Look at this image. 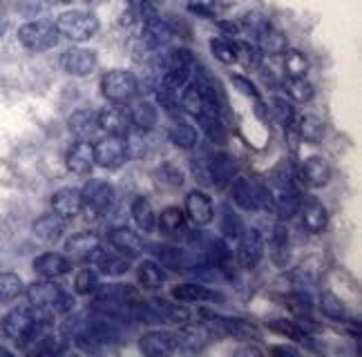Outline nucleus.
Here are the masks:
<instances>
[{"instance_id":"obj_7","label":"nucleus","mask_w":362,"mask_h":357,"mask_svg":"<svg viewBox=\"0 0 362 357\" xmlns=\"http://www.w3.org/2000/svg\"><path fill=\"white\" fill-rule=\"evenodd\" d=\"M192 54L188 49H175L168 59V67H165V74H163V87L165 90H181L186 87V83L190 80L192 74Z\"/></svg>"},{"instance_id":"obj_36","label":"nucleus","mask_w":362,"mask_h":357,"mask_svg":"<svg viewBox=\"0 0 362 357\" xmlns=\"http://www.w3.org/2000/svg\"><path fill=\"white\" fill-rule=\"evenodd\" d=\"M168 139L177 147H181V150H192L194 145H197V130H194L190 123L179 121V123H175V126L170 128Z\"/></svg>"},{"instance_id":"obj_40","label":"nucleus","mask_w":362,"mask_h":357,"mask_svg":"<svg viewBox=\"0 0 362 357\" xmlns=\"http://www.w3.org/2000/svg\"><path fill=\"white\" fill-rule=\"evenodd\" d=\"M139 284L146 286V288H159L165 282V272L159 264L155 262H144L139 266Z\"/></svg>"},{"instance_id":"obj_12","label":"nucleus","mask_w":362,"mask_h":357,"mask_svg":"<svg viewBox=\"0 0 362 357\" xmlns=\"http://www.w3.org/2000/svg\"><path fill=\"white\" fill-rule=\"evenodd\" d=\"M67 128L76 141H94L101 132L99 114L92 112V109H76V112L67 119Z\"/></svg>"},{"instance_id":"obj_43","label":"nucleus","mask_w":362,"mask_h":357,"mask_svg":"<svg viewBox=\"0 0 362 357\" xmlns=\"http://www.w3.org/2000/svg\"><path fill=\"white\" fill-rule=\"evenodd\" d=\"M211 49L215 54V59L224 65L238 63V52H235V43L228 38H213L211 40Z\"/></svg>"},{"instance_id":"obj_38","label":"nucleus","mask_w":362,"mask_h":357,"mask_svg":"<svg viewBox=\"0 0 362 357\" xmlns=\"http://www.w3.org/2000/svg\"><path fill=\"white\" fill-rule=\"evenodd\" d=\"M155 176H157V181L165 188H181L186 181L184 170H181L179 166H175V163H161L155 172Z\"/></svg>"},{"instance_id":"obj_59","label":"nucleus","mask_w":362,"mask_h":357,"mask_svg":"<svg viewBox=\"0 0 362 357\" xmlns=\"http://www.w3.org/2000/svg\"><path fill=\"white\" fill-rule=\"evenodd\" d=\"M291 301V310H296L298 313V317H309V313H311V304H309V299L302 297V295H293L288 299Z\"/></svg>"},{"instance_id":"obj_20","label":"nucleus","mask_w":362,"mask_h":357,"mask_svg":"<svg viewBox=\"0 0 362 357\" xmlns=\"http://www.w3.org/2000/svg\"><path fill=\"white\" fill-rule=\"evenodd\" d=\"M139 346L150 357H165L177 351V335L168 331H150L141 337Z\"/></svg>"},{"instance_id":"obj_53","label":"nucleus","mask_w":362,"mask_h":357,"mask_svg":"<svg viewBox=\"0 0 362 357\" xmlns=\"http://www.w3.org/2000/svg\"><path fill=\"white\" fill-rule=\"evenodd\" d=\"M273 109H275V114L277 119H280L284 126L286 123H293L296 121V109L293 105H291L286 99H280V96H273Z\"/></svg>"},{"instance_id":"obj_37","label":"nucleus","mask_w":362,"mask_h":357,"mask_svg":"<svg viewBox=\"0 0 362 357\" xmlns=\"http://www.w3.org/2000/svg\"><path fill=\"white\" fill-rule=\"evenodd\" d=\"M284 90L291 96V101H296V103H309L315 94L313 85L304 76H291L284 83Z\"/></svg>"},{"instance_id":"obj_48","label":"nucleus","mask_w":362,"mask_h":357,"mask_svg":"<svg viewBox=\"0 0 362 357\" xmlns=\"http://www.w3.org/2000/svg\"><path fill=\"white\" fill-rule=\"evenodd\" d=\"M235 52H238V61L244 67H250V70H253V67H259L262 56H264V54L250 43H235Z\"/></svg>"},{"instance_id":"obj_39","label":"nucleus","mask_w":362,"mask_h":357,"mask_svg":"<svg viewBox=\"0 0 362 357\" xmlns=\"http://www.w3.org/2000/svg\"><path fill=\"white\" fill-rule=\"evenodd\" d=\"M320 310H322L329 320H336V322L346 320V308H344V304L340 301V297L329 293V291L320 293Z\"/></svg>"},{"instance_id":"obj_10","label":"nucleus","mask_w":362,"mask_h":357,"mask_svg":"<svg viewBox=\"0 0 362 357\" xmlns=\"http://www.w3.org/2000/svg\"><path fill=\"white\" fill-rule=\"evenodd\" d=\"M81 195H83V205H88L96 214H105L115 203V190L105 181H94L92 178V181H88L86 188L81 190Z\"/></svg>"},{"instance_id":"obj_55","label":"nucleus","mask_w":362,"mask_h":357,"mask_svg":"<svg viewBox=\"0 0 362 357\" xmlns=\"http://www.w3.org/2000/svg\"><path fill=\"white\" fill-rule=\"evenodd\" d=\"M186 5L192 13L199 16H213L217 9V0H186Z\"/></svg>"},{"instance_id":"obj_4","label":"nucleus","mask_w":362,"mask_h":357,"mask_svg":"<svg viewBox=\"0 0 362 357\" xmlns=\"http://www.w3.org/2000/svg\"><path fill=\"white\" fill-rule=\"evenodd\" d=\"M18 40L30 52H47L59 45L61 34L57 30V25L49 20H32L25 23L18 30Z\"/></svg>"},{"instance_id":"obj_16","label":"nucleus","mask_w":362,"mask_h":357,"mask_svg":"<svg viewBox=\"0 0 362 357\" xmlns=\"http://www.w3.org/2000/svg\"><path fill=\"white\" fill-rule=\"evenodd\" d=\"M240 172L238 161H235L228 152H217L213 155L211 163H208V174H211V181L215 188L224 190L226 186H230V181Z\"/></svg>"},{"instance_id":"obj_35","label":"nucleus","mask_w":362,"mask_h":357,"mask_svg":"<svg viewBox=\"0 0 362 357\" xmlns=\"http://www.w3.org/2000/svg\"><path fill=\"white\" fill-rule=\"evenodd\" d=\"M181 107H184V112H188L190 116L199 119L206 114V103H204V94L199 90L197 83H190L184 94H181Z\"/></svg>"},{"instance_id":"obj_14","label":"nucleus","mask_w":362,"mask_h":357,"mask_svg":"<svg viewBox=\"0 0 362 357\" xmlns=\"http://www.w3.org/2000/svg\"><path fill=\"white\" fill-rule=\"evenodd\" d=\"M264 253V237L257 228H248L242 239H240V248H238V262L244 270L255 268L257 262L262 259Z\"/></svg>"},{"instance_id":"obj_44","label":"nucleus","mask_w":362,"mask_h":357,"mask_svg":"<svg viewBox=\"0 0 362 357\" xmlns=\"http://www.w3.org/2000/svg\"><path fill=\"white\" fill-rule=\"evenodd\" d=\"M273 262L275 264H286L288 259V232L284 226H277L273 230Z\"/></svg>"},{"instance_id":"obj_47","label":"nucleus","mask_w":362,"mask_h":357,"mask_svg":"<svg viewBox=\"0 0 362 357\" xmlns=\"http://www.w3.org/2000/svg\"><path fill=\"white\" fill-rule=\"evenodd\" d=\"M99 291V297L103 299H119V301H132L136 297V291L128 284H110L103 288H96Z\"/></svg>"},{"instance_id":"obj_11","label":"nucleus","mask_w":362,"mask_h":357,"mask_svg":"<svg viewBox=\"0 0 362 357\" xmlns=\"http://www.w3.org/2000/svg\"><path fill=\"white\" fill-rule=\"evenodd\" d=\"M99 126L110 136H125L132 128L130 109L121 103H112L99 114Z\"/></svg>"},{"instance_id":"obj_58","label":"nucleus","mask_w":362,"mask_h":357,"mask_svg":"<svg viewBox=\"0 0 362 357\" xmlns=\"http://www.w3.org/2000/svg\"><path fill=\"white\" fill-rule=\"evenodd\" d=\"M130 5L134 7V11H136L144 20H150V18L159 16L157 9H155V5H152V0H130Z\"/></svg>"},{"instance_id":"obj_23","label":"nucleus","mask_w":362,"mask_h":357,"mask_svg":"<svg viewBox=\"0 0 362 357\" xmlns=\"http://www.w3.org/2000/svg\"><path fill=\"white\" fill-rule=\"evenodd\" d=\"M59 295H61V288L57 284H52L49 279L36 282V284H32L30 288H27V301H30V306L36 308V310L54 308Z\"/></svg>"},{"instance_id":"obj_49","label":"nucleus","mask_w":362,"mask_h":357,"mask_svg":"<svg viewBox=\"0 0 362 357\" xmlns=\"http://www.w3.org/2000/svg\"><path fill=\"white\" fill-rule=\"evenodd\" d=\"M269 328L280 335H286L291 339H306V333L302 331V326L298 322H288V320H273L269 322Z\"/></svg>"},{"instance_id":"obj_33","label":"nucleus","mask_w":362,"mask_h":357,"mask_svg":"<svg viewBox=\"0 0 362 357\" xmlns=\"http://www.w3.org/2000/svg\"><path fill=\"white\" fill-rule=\"evenodd\" d=\"M173 299L177 301H184V304H197V301H206L215 297L208 288L199 286V284H179L173 288Z\"/></svg>"},{"instance_id":"obj_26","label":"nucleus","mask_w":362,"mask_h":357,"mask_svg":"<svg viewBox=\"0 0 362 357\" xmlns=\"http://www.w3.org/2000/svg\"><path fill=\"white\" fill-rule=\"evenodd\" d=\"M94 262H96V272L105 274V277H119V274H125L130 270V257L121 255L119 250L105 253L101 248L99 255L94 257Z\"/></svg>"},{"instance_id":"obj_31","label":"nucleus","mask_w":362,"mask_h":357,"mask_svg":"<svg viewBox=\"0 0 362 357\" xmlns=\"http://www.w3.org/2000/svg\"><path fill=\"white\" fill-rule=\"evenodd\" d=\"M132 219L136 228L141 232H152L155 230V224H157V214H155V208H152V203L146 199V197H136L134 203H132Z\"/></svg>"},{"instance_id":"obj_22","label":"nucleus","mask_w":362,"mask_h":357,"mask_svg":"<svg viewBox=\"0 0 362 357\" xmlns=\"http://www.w3.org/2000/svg\"><path fill=\"white\" fill-rule=\"evenodd\" d=\"M69 268H72V262H69L65 255H59V253H43L34 259V270L45 279L63 277V274L69 272Z\"/></svg>"},{"instance_id":"obj_42","label":"nucleus","mask_w":362,"mask_h":357,"mask_svg":"<svg viewBox=\"0 0 362 357\" xmlns=\"http://www.w3.org/2000/svg\"><path fill=\"white\" fill-rule=\"evenodd\" d=\"M23 293V279L13 272H0V301H11Z\"/></svg>"},{"instance_id":"obj_62","label":"nucleus","mask_w":362,"mask_h":357,"mask_svg":"<svg viewBox=\"0 0 362 357\" xmlns=\"http://www.w3.org/2000/svg\"><path fill=\"white\" fill-rule=\"evenodd\" d=\"M5 32H7V20L0 16V36H5Z\"/></svg>"},{"instance_id":"obj_64","label":"nucleus","mask_w":362,"mask_h":357,"mask_svg":"<svg viewBox=\"0 0 362 357\" xmlns=\"http://www.w3.org/2000/svg\"><path fill=\"white\" fill-rule=\"evenodd\" d=\"M61 3H69V0H61Z\"/></svg>"},{"instance_id":"obj_18","label":"nucleus","mask_w":362,"mask_h":357,"mask_svg":"<svg viewBox=\"0 0 362 357\" xmlns=\"http://www.w3.org/2000/svg\"><path fill=\"white\" fill-rule=\"evenodd\" d=\"M65 163L69 172H74L78 176H88L94 170V147L90 141H76L72 147L67 150V157Z\"/></svg>"},{"instance_id":"obj_29","label":"nucleus","mask_w":362,"mask_h":357,"mask_svg":"<svg viewBox=\"0 0 362 357\" xmlns=\"http://www.w3.org/2000/svg\"><path fill=\"white\" fill-rule=\"evenodd\" d=\"M157 226L165 237H181L186 230V212L181 208H165L157 217Z\"/></svg>"},{"instance_id":"obj_60","label":"nucleus","mask_w":362,"mask_h":357,"mask_svg":"<svg viewBox=\"0 0 362 357\" xmlns=\"http://www.w3.org/2000/svg\"><path fill=\"white\" fill-rule=\"evenodd\" d=\"M72 306H74L72 295H67V293L61 291V295H59V299H57V304H54V310H59V313H69V310H72Z\"/></svg>"},{"instance_id":"obj_57","label":"nucleus","mask_w":362,"mask_h":357,"mask_svg":"<svg viewBox=\"0 0 362 357\" xmlns=\"http://www.w3.org/2000/svg\"><path fill=\"white\" fill-rule=\"evenodd\" d=\"M233 85L238 87L242 94H246L248 99H253L255 103H259L262 101V96H259V92H257V87L250 83V80L246 78V76H233Z\"/></svg>"},{"instance_id":"obj_45","label":"nucleus","mask_w":362,"mask_h":357,"mask_svg":"<svg viewBox=\"0 0 362 357\" xmlns=\"http://www.w3.org/2000/svg\"><path fill=\"white\" fill-rule=\"evenodd\" d=\"M36 346L32 349V353L36 355H59L63 351H67V337H54V335H43L40 339H34Z\"/></svg>"},{"instance_id":"obj_28","label":"nucleus","mask_w":362,"mask_h":357,"mask_svg":"<svg viewBox=\"0 0 362 357\" xmlns=\"http://www.w3.org/2000/svg\"><path fill=\"white\" fill-rule=\"evenodd\" d=\"M170 38H173V30H170V25L165 23L163 18L155 16V18L146 20V27H144V40H146V45H148L150 49H159V47H163L165 43H170Z\"/></svg>"},{"instance_id":"obj_9","label":"nucleus","mask_w":362,"mask_h":357,"mask_svg":"<svg viewBox=\"0 0 362 357\" xmlns=\"http://www.w3.org/2000/svg\"><path fill=\"white\" fill-rule=\"evenodd\" d=\"M103 248V241L96 232H76L65 241V257L69 262H92Z\"/></svg>"},{"instance_id":"obj_21","label":"nucleus","mask_w":362,"mask_h":357,"mask_svg":"<svg viewBox=\"0 0 362 357\" xmlns=\"http://www.w3.org/2000/svg\"><path fill=\"white\" fill-rule=\"evenodd\" d=\"M52 210L63 219H72L83 210V195L78 188H61L52 197Z\"/></svg>"},{"instance_id":"obj_30","label":"nucleus","mask_w":362,"mask_h":357,"mask_svg":"<svg viewBox=\"0 0 362 357\" xmlns=\"http://www.w3.org/2000/svg\"><path fill=\"white\" fill-rule=\"evenodd\" d=\"M219 328H221V333H226L235 339H255L259 335L257 331V326H253L250 322L246 320H240V317H219L217 320Z\"/></svg>"},{"instance_id":"obj_13","label":"nucleus","mask_w":362,"mask_h":357,"mask_svg":"<svg viewBox=\"0 0 362 357\" xmlns=\"http://www.w3.org/2000/svg\"><path fill=\"white\" fill-rule=\"evenodd\" d=\"M107 239L110 243H112V248L119 250L121 255L125 257H139L144 250H146V241L144 237L139 235V232L130 230V228H125V226H115V228H110L107 232Z\"/></svg>"},{"instance_id":"obj_19","label":"nucleus","mask_w":362,"mask_h":357,"mask_svg":"<svg viewBox=\"0 0 362 357\" xmlns=\"http://www.w3.org/2000/svg\"><path fill=\"white\" fill-rule=\"evenodd\" d=\"M298 212L302 214V226H304V230L311 232V235H317V232H322L327 228V224H329L327 208L315 197L302 199V205H300Z\"/></svg>"},{"instance_id":"obj_1","label":"nucleus","mask_w":362,"mask_h":357,"mask_svg":"<svg viewBox=\"0 0 362 357\" xmlns=\"http://www.w3.org/2000/svg\"><path fill=\"white\" fill-rule=\"evenodd\" d=\"M40 328H43V315L32 306L13 308L3 320V335L16 341L21 349H27L32 344V341L38 337Z\"/></svg>"},{"instance_id":"obj_3","label":"nucleus","mask_w":362,"mask_h":357,"mask_svg":"<svg viewBox=\"0 0 362 357\" xmlns=\"http://www.w3.org/2000/svg\"><path fill=\"white\" fill-rule=\"evenodd\" d=\"M57 30L61 36H65L69 40H90L96 32H99V18H96L92 11L69 9L59 16Z\"/></svg>"},{"instance_id":"obj_46","label":"nucleus","mask_w":362,"mask_h":357,"mask_svg":"<svg viewBox=\"0 0 362 357\" xmlns=\"http://www.w3.org/2000/svg\"><path fill=\"white\" fill-rule=\"evenodd\" d=\"M199 119H202V123H204V130H206V134H208V139H211L213 143L221 145V143L226 141V126L221 123L219 116H215V114H204V116H199Z\"/></svg>"},{"instance_id":"obj_2","label":"nucleus","mask_w":362,"mask_h":357,"mask_svg":"<svg viewBox=\"0 0 362 357\" xmlns=\"http://www.w3.org/2000/svg\"><path fill=\"white\" fill-rule=\"evenodd\" d=\"M230 197L242 210H271L273 197L262 183H253L244 176H235L230 181Z\"/></svg>"},{"instance_id":"obj_15","label":"nucleus","mask_w":362,"mask_h":357,"mask_svg":"<svg viewBox=\"0 0 362 357\" xmlns=\"http://www.w3.org/2000/svg\"><path fill=\"white\" fill-rule=\"evenodd\" d=\"M61 65H63V70L72 76H88L96 67V54L88 47H69L63 54Z\"/></svg>"},{"instance_id":"obj_61","label":"nucleus","mask_w":362,"mask_h":357,"mask_svg":"<svg viewBox=\"0 0 362 357\" xmlns=\"http://www.w3.org/2000/svg\"><path fill=\"white\" fill-rule=\"evenodd\" d=\"M275 355H296L298 351L296 349H273Z\"/></svg>"},{"instance_id":"obj_32","label":"nucleus","mask_w":362,"mask_h":357,"mask_svg":"<svg viewBox=\"0 0 362 357\" xmlns=\"http://www.w3.org/2000/svg\"><path fill=\"white\" fill-rule=\"evenodd\" d=\"M157 116H159L157 107L148 101H139L130 107V119H132V126L136 130H144V132L152 130L157 126Z\"/></svg>"},{"instance_id":"obj_34","label":"nucleus","mask_w":362,"mask_h":357,"mask_svg":"<svg viewBox=\"0 0 362 357\" xmlns=\"http://www.w3.org/2000/svg\"><path fill=\"white\" fill-rule=\"evenodd\" d=\"M296 128L302 139L309 143H320L325 136V126L315 114H302L300 121H296Z\"/></svg>"},{"instance_id":"obj_8","label":"nucleus","mask_w":362,"mask_h":357,"mask_svg":"<svg viewBox=\"0 0 362 357\" xmlns=\"http://www.w3.org/2000/svg\"><path fill=\"white\" fill-rule=\"evenodd\" d=\"M94 163L107 170H117L121 168L125 161H128V152H125V143L123 136H105V139L96 141L94 145Z\"/></svg>"},{"instance_id":"obj_52","label":"nucleus","mask_w":362,"mask_h":357,"mask_svg":"<svg viewBox=\"0 0 362 357\" xmlns=\"http://www.w3.org/2000/svg\"><path fill=\"white\" fill-rule=\"evenodd\" d=\"M74 286H76V291H78L81 295H90V293L96 291V288H99V277H96V272H94V270H81V272L76 274Z\"/></svg>"},{"instance_id":"obj_50","label":"nucleus","mask_w":362,"mask_h":357,"mask_svg":"<svg viewBox=\"0 0 362 357\" xmlns=\"http://www.w3.org/2000/svg\"><path fill=\"white\" fill-rule=\"evenodd\" d=\"M125 152H128V159H139L146 155V139H144V130L136 132H128L125 134Z\"/></svg>"},{"instance_id":"obj_63","label":"nucleus","mask_w":362,"mask_h":357,"mask_svg":"<svg viewBox=\"0 0 362 357\" xmlns=\"http://www.w3.org/2000/svg\"><path fill=\"white\" fill-rule=\"evenodd\" d=\"M0 335H3V320H0Z\"/></svg>"},{"instance_id":"obj_25","label":"nucleus","mask_w":362,"mask_h":357,"mask_svg":"<svg viewBox=\"0 0 362 357\" xmlns=\"http://www.w3.org/2000/svg\"><path fill=\"white\" fill-rule=\"evenodd\" d=\"M302 178H304V183H309L313 188H325L329 181H331V166H329V161L322 159V157H311V159H306L302 163Z\"/></svg>"},{"instance_id":"obj_56","label":"nucleus","mask_w":362,"mask_h":357,"mask_svg":"<svg viewBox=\"0 0 362 357\" xmlns=\"http://www.w3.org/2000/svg\"><path fill=\"white\" fill-rule=\"evenodd\" d=\"M211 262L217 264V266H224L228 264V259H230V253H228V246L221 241V239H215L213 241V250H211Z\"/></svg>"},{"instance_id":"obj_5","label":"nucleus","mask_w":362,"mask_h":357,"mask_svg":"<svg viewBox=\"0 0 362 357\" xmlns=\"http://www.w3.org/2000/svg\"><path fill=\"white\" fill-rule=\"evenodd\" d=\"M101 92L110 103L128 105L130 101L136 99L139 80L128 70H112L101 78Z\"/></svg>"},{"instance_id":"obj_24","label":"nucleus","mask_w":362,"mask_h":357,"mask_svg":"<svg viewBox=\"0 0 362 357\" xmlns=\"http://www.w3.org/2000/svg\"><path fill=\"white\" fill-rule=\"evenodd\" d=\"M32 230H34V237L40 239L43 243H57L65 235V219L59 217L57 212L43 214L34 222Z\"/></svg>"},{"instance_id":"obj_17","label":"nucleus","mask_w":362,"mask_h":357,"mask_svg":"<svg viewBox=\"0 0 362 357\" xmlns=\"http://www.w3.org/2000/svg\"><path fill=\"white\" fill-rule=\"evenodd\" d=\"M213 214L215 208L211 197L202 190H190L186 195V219H190L194 226H208L213 222Z\"/></svg>"},{"instance_id":"obj_27","label":"nucleus","mask_w":362,"mask_h":357,"mask_svg":"<svg viewBox=\"0 0 362 357\" xmlns=\"http://www.w3.org/2000/svg\"><path fill=\"white\" fill-rule=\"evenodd\" d=\"M302 192L300 190H291V188H282L280 195L273 199V210H275V217L280 219V222H288V219H293L300 210L302 205Z\"/></svg>"},{"instance_id":"obj_41","label":"nucleus","mask_w":362,"mask_h":357,"mask_svg":"<svg viewBox=\"0 0 362 357\" xmlns=\"http://www.w3.org/2000/svg\"><path fill=\"white\" fill-rule=\"evenodd\" d=\"M282 67H284V72L288 76H304L306 72H309V59H306L302 52L291 49V52L284 54Z\"/></svg>"},{"instance_id":"obj_51","label":"nucleus","mask_w":362,"mask_h":357,"mask_svg":"<svg viewBox=\"0 0 362 357\" xmlns=\"http://www.w3.org/2000/svg\"><path fill=\"white\" fill-rule=\"evenodd\" d=\"M221 228H224V235L228 239H238L244 232L240 214H235V210L228 208V205H224V222H221Z\"/></svg>"},{"instance_id":"obj_54","label":"nucleus","mask_w":362,"mask_h":357,"mask_svg":"<svg viewBox=\"0 0 362 357\" xmlns=\"http://www.w3.org/2000/svg\"><path fill=\"white\" fill-rule=\"evenodd\" d=\"M159 257L163 259V264H168V266H173V268H184V264H186V255L181 253L179 248H159Z\"/></svg>"},{"instance_id":"obj_6","label":"nucleus","mask_w":362,"mask_h":357,"mask_svg":"<svg viewBox=\"0 0 362 357\" xmlns=\"http://www.w3.org/2000/svg\"><path fill=\"white\" fill-rule=\"evenodd\" d=\"M246 27L250 32L255 34L257 38V49L264 52V54H271V56H275V54H282L284 47H286V38L284 34L277 30V27H273L264 16H248L246 18Z\"/></svg>"}]
</instances>
